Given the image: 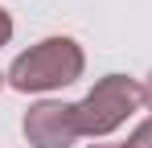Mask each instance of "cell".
<instances>
[{
  "instance_id": "obj_6",
  "label": "cell",
  "mask_w": 152,
  "mask_h": 148,
  "mask_svg": "<svg viewBox=\"0 0 152 148\" xmlns=\"http://www.w3.org/2000/svg\"><path fill=\"white\" fill-rule=\"evenodd\" d=\"M144 107L152 111V74H148V82H144Z\"/></svg>"
},
{
  "instance_id": "obj_5",
  "label": "cell",
  "mask_w": 152,
  "mask_h": 148,
  "mask_svg": "<svg viewBox=\"0 0 152 148\" xmlns=\"http://www.w3.org/2000/svg\"><path fill=\"white\" fill-rule=\"evenodd\" d=\"M8 41H12V17L0 8V45H8Z\"/></svg>"
},
{
  "instance_id": "obj_8",
  "label": "cell",
  "mask_w": 152,
  "mask_h": 148,
  "mask_svg": "<svg viewBox=\"0 0 152 148\" xmlns=\"http://www.w3.org/2000/svg\"><path fill=\"white\" fill-rule=\"evenodd\" d=\"M4 82H8V78H4V74H0V86H4Z\"/></svg>"
},
{
  "instance_id": "obj_2",
  "label": "cell",
  "mask_w": 152,
  "mask_h": 148,
  "mask_svg": "<svg viewBox=\"0 0 152 148\" xmlns=\"http://www.w3.org/2000/svg\"><path fill=\"white\" fill-rule=\"evenodd\" d=\"M140 107H144V82H136L127 74H103L99 82L74 103L78 136L103 140L115 127H124Z\"/></svg>"
},
{
  "instance_id": "obj_7",
  "label": "cell",
  "mask_w": 152,
  "mask_h": 148,
  "mask_svg": "<svg viewBox=\"0 0 152 148\" xmlns=\"http://www.w3.org/2000/svg\"><path fill=\"white\" fill-rule=\"evenodd\" d=\"M86 148H119V144H86Z\"/></svg>"
},
{
  "instance_id": "obj_1",
  "label": "cell",
  "mask_w": 152,
  "mask_h": 148,
  "mask_svg": "<svg viewBox=\"0 0 152 148\" xmlns=\"http://www.w3.org/2000/svg\"><path fill=\"white\" fill-rule=\"evenodd\" d=\"M82 70H86V53L74 37H41L37 45L12 58L4 78L21 95H45V91H62L78 82Z\"/></svg>"
},
{
  "instance_id": "obj_3",
  "label": "cell",
  "mask_w": 152,
  "mask_h": 148,
  "mask_svg": "<svg viewBox=\"0 0 152 148\" xmlns=\"http://www.w3.org/2000/svg\"><path fill=\"white\" fill-rule=\"evenodd\" d=\"M21 132L33 148H74V140H78L74 103H62V99L33 103L21 119Z\"/></svg>"
},
{
  "instance_id": "obj_4",
  "label": "cell",
  "mask_w": 152,
  "mask_h": 148,
  "mask_svg": "<svg viewBox=\"0 0 152 148\" xmlns=\"http://www.w3.org/2000/svg\"><path fill=\"white\" fill-rule=\"evenodd\" d=\"M119 148H152V111H148V119L140 123V127H136V132H132Z\"/></svg>"
}]
</instances>
